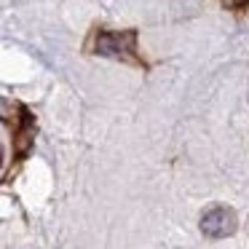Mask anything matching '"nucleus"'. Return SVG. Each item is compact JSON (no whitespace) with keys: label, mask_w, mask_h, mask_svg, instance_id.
<instances>
[{"label":"nucleus","mask_w":249,"mask_h":249,"mask_svg":"<svg viewBox=\"0 0 249 249\" xmlns=\"http://www.w3.org/2000/svg\"><path fill=\"white\" fill-rule=\"evenodd\" d=\"M94 51L107 59H124V62H140L137 59V33L124 30V33H99L94 40Z\"/></svg>","instance_id":"nucleus-1"},{"label":"nucleus","mask_w":249,"mask_h":249,"mask_svg":"<svg viewBox=\"0 0 249 249\" xmlns=\"http://www.w3.org/2000/svg\"><path fill=\"white\" fill-rule=\"evenodd\" d=\"M201 231L209 238H225L236 231V214L228 206H214L201 217Z\"/></svg>","instance_id":"nucleus-2"},{"label":"nucleus","mask_w":249,"mask_h":249,"mask_svg":"<svg viewBox=\"0 0 249 249\" xmlns=\"http://www.w3.org/2000/svg\"><path fill=\"white\" fill-rule=\"evenodd\" d=\"M33 137H35V121H33V115H30L27 110L22 107V121H19L17 137H14V142L19 145V156H24V153L30 150V145H33Z\"/></svg>","instance_id":"nucleus-3"},{"label":"nucleus","mask_w":249,"mask_h":249,"mask_svg":"<svg viewBox=\"0 0 249 249\" xmlns=\"http://www.w3.org/2000/svg\"><path fill=\"white\" fill-rule=\"evenodd\" d=\"M222 3H225L228 8H241V6H247L249 0H222Z\"/></svg>","instance_id":"nucleus-4"}]
</instances>
